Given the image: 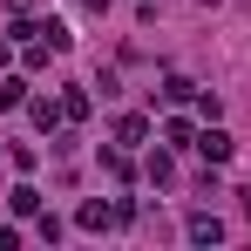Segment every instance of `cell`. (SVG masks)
Instances as JSON below:
<instances>
[{
  "instance_id": "obj_7",
  "label": "cell",
  "mask_w": 251,
  "mask_h": 251,
  "mask_svg": "<svg viewBox=\"0 0 251 251\" xmlns=\"http://www.w3.org/2000/svg\"><path fill=\"white\" fill-rule=\"evenodd\" d=\"M61 116H68V123L82 129L88 116H95V95H88V88H61Z\"/></svg>"
},
{
  "instance_id": "obj_8",
  "label": "cell",
  "mask_w": 251,
  "mask_h": 251,
  "mask_svg": "<svg viewBox=\"0 0 251 251\" xmlns=\"http://www.w3.org/2000/svg\"><path fill=\"white\" fill-rule=\"evenodd\" d=\"M163 143L170 150H197V123L190 116H163Z\"/></svg>"
},
{
  "instance_id": "obj_9",
  "label": "cell",
  "mask_w": 251,
  "mask_h": 251,
  "mask_svg": "<svg viewBox=\"0 0 251 251\" xmlns=\"http://www.w3.org/2000/svg\"><path fill=\"white\" fill-rule=\"evenodd\" d=\"M34 41H48L54 54H68V48H75V34H68V21H54V14H48V21H41V34H34Z\"/></svg>"
},
{
  "instance_id": "obj_14",
  "label": "cell",
  "mask_w": 251,
  "mask_h": 251,
  "mask_svg": "<svg viewBox=\"0 0 251 251\" xmlns=\"http://www.w3.org/2000/svg\"><path fill=\"white\" fill-rule=\"evenodd\" d=\"M163 95H170V102H197V82H183V75H163Z\"/></svg>"
},
{
  "instance_id": "obj_13",
  "label": "cell",
  "mask_w": 251,
  "mask_h": 251,
  "mask_svg": "<svg viewBox=\"0 0 251 251\" xmlns=\"http://www.w3.org/2000/svg\"><path fill=\"white\" fill-rule=\"evenodd\" d=\"M27 102V82L21 75H0V109H21Z\"/></svg>"
},
{
  "instance_id": "obj_5",
  "label": "cell",
  "mask_w": 251,
  "mask_h": 251,
  "mask_svg": "<svg viewBox=\"0 0 251 251\" xmlns=\"http://www.w3.org/2000/svg\"><path fill=\"white\" fill-rule=\"evenodd\" d=\"M150 116H116V143H123V150H143V143H150Z\"/></svg>"
},
{
  "instance_id": "obj_19",
  "label": "cell",
  "mask_w": 251,
  "mask_h": 251,
  "mask_svg": "<svg viewBox=\"0 0 251 251\" xmlns=\"http://www.w3.org/2000/svg\"><path fill=\"white\" fill-rule=\"evenodd\" d=\"M197 7H217V0H197Z\"/></svg>"
},
{
  "instance_id": "obj_11",
  "label": "cell",
  "mask_w": 251,
  "mask_h": 251,
  "mask_svg": "<svg viewBox=\"0 0 251 251\" xmlns=\"http://www.w3.org/2000/svg\"><path fill=\"white\" fill-rule=\"evenodd\" d=\"M102 170H109L116 183H129V176H136V163H129V150H123V143H116V150H102Z\"/></svg>"
},
{
  "instance_id": "obj_3",
  "label": "cell",
  "mask_w": 251,
  "mask_h": 251,
  "mask_svg": "<svg viewBox=\"0 0 251 251\" xmlns=\"http://www.w3.org/2000/svg\"><path fill=\"white\" fill-rule=\"evenodd\" d=\"M27 116H34L41 136H54V129L68 123V116H61V95H27Z\"/></svg>"
},
{
  "instance_id": "obj_17",
  "label": "cell",
  "mask_w": 251,
  "mask_h": 251,
  "mask_svg": "<svg viewBox=\"0 0 251 251\" xmlns=\"http://www.w3.org/2000/svg\"><path fill=\"white\" fill-rule=\"evenodd\" d=\"M7 54H14V34H0V68H7Z\"/></svg>"
},
{
  "instance_id": "obj_16",
  "label": "cell",
  "mask_w": 251,
  "mask_h": 251,
  "mask_svg": "<svg viewBox=\"0 0 251 251\" xmlns=\"http://www.w3.org/2000/svg\"><path fill=\"white\" fill-rule=\"evenodd\" d=\"M7 14H34V0H7Z\"/></svg>"
},
{
  "instance_id": "obj_6",
  "label": "cell",
  "mask_w": 251,
  "mask_h": 251,
  "mask_svg": "<svg viewBox=\"0 0 251 251\" xmlns=\"http://www.w3.org/2000/svg\"><path fill=\"white\" fill-rule=\"evenodd\" d=\"M143 170H150V183H156V190H170V183H176V156H170V143H156Z\"/></svg>"
},
{
  "instance_id": "obj_18",
  "label": "cell",
  "mask_w": 251,
  "mask_h": 251,
  "mask_svg": "<svg viewBox=\"0 0 251 251\" xmlns=\"http://www.w3.org/2000/svg\"><path fill=\"white\" fill-rule=\"evenodd\" d=\"M82 7H88V14H109V0H82Z\"/></svg>"
},
{
  "instance_id": "obj_1",
  "label": "cell",
  "mask_w": 251,
  "mask_h": 251,
  "mask_svg": "<svg viewBox=\"0 0 251 251\" xmlns=\"http://www.w3.org/2000/svg\"><path fill=\"white\" fill-rule=\"evenodd\" d=\"M197 156H204L210 170H224V163H231V156H238V143H231V136H224V129L210 123V129H197Z\"/></svg>"
},
{
  "instance_id": "obj_20",
  "label": "cell",
  "mask_w": 251,
  "mask_h": 251,
  "mask_svg": "<svg viewBox=\"0 0 251 251\" xmlns=\"http://www.w3.org/2000/svg\"><path fill=\"white\" fill-rule=\"evenodd\" d=\"M0 163H7V156H0Z\"/></svg>"
},
{
  "instance_id": "obj_10",
  "label": "cell",
  "mask_w": 251,
  "mask_h": 251,
  "mask_svg": "<svg viewBox=\"0 0 251 251\" xmlns=\"http://www.w3.org/2000/svg\"><path fill=\"white\" fill-rule=\"evenodd\" d=\"M7 204H14V217H34V210H41V190H34V183H14Z\"/></svg>"
},
{
  "instance_id": "obj_2",
  "label": "cell",
  "mask_w": 251,
  "mask_h": 251,
  "mask_svg": "<svg viewBox=\"0 0 251 251\" xmlns=\"http://www.w3.org/2000/svg\"><path fill=\"white\" fill-rule=\"evenodd\" d=\"M183 238H190V245H217V238H224V217H217V210H190V217H183Z\"/></svg>"
},
{
  "instance_id": "obj_12",
  "label": "cell",
  "mask_w": 251,
  "mask_h": 251,
  "mask_svg": "<svg viewBox=\"0 0 251 251\" xmlns=\"http://www.w3.org/2000/svg\"><path fill=\"white\" fill-rule=\"evenodd\" d=\"M61 231H68V224H61L54 210H34V238H41V245H61Z\"/></svg>"
},
{
  "instance_id": "obj_15",
  "label": "cell",
  "mask_w": 251,
  "mask_h": 251,
  "mask_svg": "<svg viewBox=\"0 0 251 251\" xmlns=\"http://www.w3.org/2000/svg\"><path fill=\"white\" fill-rule=\"evenodd\" d=\"M231 197H238V210H245V217H251V183H245V190H231Z\"/></svg>"
},
{
  "instance_id": "obj_4",
  "label": "cell",
  "mask_w": 251,
  "mask_h": 251,
  "mask_svg": "<svg viewBox=\"0 0 251 251\" xmlns=\"http://www.w3.org/2000/svg\"><path fill=\"white\" fill-rule=\"evenodd\" d=\"M75 224H82V231H116V204H109V197H88V204L75 210Z\"/></svg>"
}]
</instances>
